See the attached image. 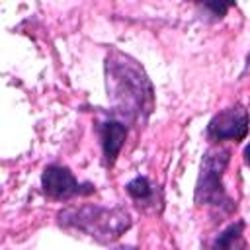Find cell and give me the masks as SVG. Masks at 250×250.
<instances>
[{
	"instance_id": "cell-8",
	"label": "cell",
	"mask_w": 250,
	"mask_h": 250,
	"mask_svg": "<svg viewBox=\"0 0 250 250\" xmlns=\"http://www.w3.org/2000/svg\"><path fill=\"white\" fill-rule=\"evenodd\" d=\"M244 221L238 219L225 227L213 240L211 250H248V242L244 238Z\"/></svg>"
},
{
	"instance_id": "cell-2",
	"label": "cell",
	"mask_w": 250,
	"mask_h": 250,
	"mask_svg": "<svg viewBox=\"0 0 250 250\" xmlns=\"http://www.w3.org/2000/svg\"><path fill=\"white\" fill-rule=\"evenodd\" d=\"M57 223L94 238L98 244H111L129 230L133 221L123 205L104 207L96 203H82L59 211Z\"/></svg>"
},
{
	"instance_id": "cell-7",
	"label": "cell",
	"mask_w": 250,
	"mask_h": 250,
	"mask_svg": "<svg viewBox=\"0 0 250 250\" xmlns=\"http://www.w3.org/2000/svg\"><path fill=\"white\" fill-rule=\"evenodd\" d=\"M125 191L135 201V205L145 213H160L164 207V197L158 186H154L146 176H137L125 184Z\"/></svg>"
},
{
	"instance_id": "cell-6",
	"label": "cell",
	"mask_w": 250,
	"mask_h": 250,
	"mask_svg": "<svg viewBox=\"0 0 250 250\" xmlns=\"http://www.w3.org/2000/svg\"><path fill=\"white\" fill-rule=\"evenodd\" d=\"M94 129L100 137V145H102V154H104V166L105 168H111L125 145V139H127V131L129 127L119 121V119H113V117H107V119H102V121H96L94 123Z\"/></svg>"
},
{
	"instance_id": "cell-1",
	"label": "cell",
	"mask_w": 250,
	"mask_h": 250,
	"mask_svg": "<svg viewBox=\"0 0 250 250\" xmlns=\"http://www.w3.org/2000/svg\"><path fill=\"white\" fill-rule=\"evenodd\" d=\"M111 113L125 125H145L154 109V88L133 57L111 51L104 64Z\"/></svg>"
},
{
	"instance_id": "cell-9",
	"label": "cell",
	"mask_w": 250,
	"mask_h": 250,
	"mask_svg": "<svg viewBox=\"0 0 250 250\" xmlns=\"http://www.w3.org/2000/svg\"><path fill=\"white\" fill-rule=\"evenodd\" d=\"M207 10H213V16L215 18H223L227 14V10L232 6V4H223V2H205L203 4Z\"/></svg>"
},
{
	"instance_id": "cell-3",
	"label": "cell",
	"mask_w": 250,
	"mask_h": 250,
	"mask_svg": "<svg viewBox=\"0 0 250 250\" xmlns=\"http://www.w3.org/2000/svg\"><path fill=\"white\" fill-rule=\"evenodd\" d=\"M230 148L227 146H209L203 152L195 189L193 203L197 207H209L221 215H230L236 209L234 199L227 193L225 188V170L230 162Z\"/></svg>"
},
{
	"instance_id": "cell-10",
	"label": "cell",
	"mask_w": 250,
	"mask_h": 250,
	"mask_svg": "<svg viewBox=\"0 0 250 250\" xmlns=\"http://www.w3.org/2000/svg\"><path fill=\"white\" fill-rule=\"evenodd\" d=\"M242 156H244V164H246V166H250V143L244 146V150H242Z\"/></svg>"
},
{
	"instance_id": "cell-5",
	"label": "cell",
	"mask_w": 250,
	"mask_h": 250,
	"mask_svg": "<svg viewBox=\"0 0 250 250\" xmlns=\"http://www.w3.org/2000/svg\"><path fill=\"white\" fill-rule=\"evenodd\" d=\"M248 127H250L248 109L242 104H234V105H229V107L217 111L209 119L205 135L213 143H221V141L240 143L246 139Z\"/></svg>"
},
{
	"instance_id": "cell-4",
	"label": "cell",
	"mask_w": 250,
	"mask_h": 250,
	"mask_svg": "<svg viewBox=\"0 0 250 250\" xmlns=\"http://www.w3.org/2000/svg\"><path fill=\"white\" fill-rule=\"evenodd\" d=\"M43 193L57 201H68L72 197H86L96 193L92 182H78L70 168L62 164H49L41 172Z\"/></svg>"
},
{
	"instance_id": "cell-11",
	"label": "cell",
	"mask_w": 250,
	"mask_h": 250,
	"mask_svg": "<svg viewBox=\"0 0 250 250\" xmlns=\"http://www.w3.org/2000/svg\"><path fill=\"white\" fill-rule=\"evenodd\" d=\"M113 250H137V248H133V246H117Z\"/></svg>"
}]
</instances>
